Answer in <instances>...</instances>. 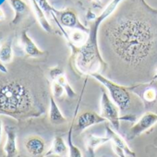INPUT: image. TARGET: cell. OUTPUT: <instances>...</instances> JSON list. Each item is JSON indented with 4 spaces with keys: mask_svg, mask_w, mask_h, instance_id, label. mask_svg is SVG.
<instances>
[{
    "mask_svg": "<svg viewBox=\"0 0 157 157\" xmlns=\"http://www.w3.org/2000/svg\"><path fill=\"white\" fill-rule=\"evenodd\" d=\"M106 121L107 120L104 118L101 115H98L94 111H84L77 117L74 129L78 134H80L94 125H97Z\"/></svg>",
    "mask_w": 157,
    "mask_h": 157,
    "instance_id": "52a82bcc",
    "label": "cell"
},
{
    "mask_svg": "<svg viewBox=\"0 0 157 157\" xmlns=\"http://www.w3.org/2000/svg\"><path fill=\"white\" fill-rule=\"evenodd\" d=\"M50 155H57L60 157H67L68 155V146L60 136H56L53 140L50 149L45 152L44 157Z\"/></svg>",
    "mask_w": 157,
    "mask_h": 157,
    "instance_id": "5bb4252c",
    "label": "cell"
},
{
    "mask_svg": "<svg viewBox=\"0 0 157 157\" xmlns=\"http://www.w3.org/2000/svg\"><path fill=\"white\" fill-rule=\"evenodd\" d=\"M49 75L52 78V81H55L56 82H58L61 86L64 87L67 95L69 98H73L77 95L76 92L72 89V87L69 85L68 82H67V78L63 71L62 68H60L59 67H51L49 69Z\"/></svg>",
    "mask_w": 157,
    "mask_h": 157,
    "instance_id": "30bf717a",
    "label": "cell"
},
{
    "mask_svg": "<svg viewBox=\"0 0 157 157\" xmlns=\"http://www.w3.org/2000/svg\"><path fill=\"white\" fill-rule=\"evenodd\" d=\"M156 124H157V114L152 112H146L129 128V131L128 133V139L132 140L141 135L145 131L151 129Z\"/></svg>",
    "mask_w": 157,
    "mask_h": 157,
    "instance_id": "8992f818",
    "label": "cell"
},
{
    "mask_svg": "<svg viewBox=\"0 0 157 157\" xmlns=\"http://www.w3.org/2000/svg\"><path fill=\"white\" fill-rule=\"evenodd\" d=\"M153 81H155V80H157V68H156V70H155V74H154V76H153V78H152Z\"/></svg>",
    "mask_w": 157,
    "mask_h": 157,
    "instance_id": "f1b7e54d",
    "label": "cell"
},
{
    "mask_svg": "<svg viewBox=\"0 0 157 157\" xmlns=\"http://www.w3.org/2000/svg\"><path fill=\"white\" fill-rule=\"evenodd\" d=\"M21 44L23 48V51L28 56L31 57H39L45 54L44 51L41 50L36 44L29 36L27 31H23L21 35Z\"/></svg>",
    "mask_w": 157,
    "mask_h": 157,
    "instance_id": "8fae6325",
    "label": "cell"
},
{
    "mask_svg": "<svg viewBox=\"0 0 157 157\" xmlns=\"http://www.w3.org/2000/svg\"><path fill=\"white\" fill-rule=\"evenodd\" d=\"M9 1L15 12V17L12 21V23L17 24L21 21L22 15L27 11L28 7H27L26 3L23 2L22 0H9Z\"/></svg>",
    "mask_w": 157,
    "mask_h": 157,
    "instance_id": "d6986e66",
    "label": "cell"
},
{
    "mask_svg": "<svg viewBox=\"0 0 157 157\" xmlns=\"http://www.w3.org/2000/svg\"><path fill=\"white\" fill-rule=\"evenodd\" d=\"M0 71L3 72V73H8V69L6 68L4 64H2L1 62H0Z\"/></svg>",
    "mask_w": 157,
    "mask_h": 157,
    "instance_id": "d4e9b609",
    "label": "cell"
},
{
    "mask_svg": "<svg viewBox=\"0 0 157 157\" xmlns=\"http://www.w3.org/2000/svg\"><path fill=\"white\" fill-rule=\"evenodd\" d=\"M94 78L97 82L102 83L109 92V95L111 100L118 106L119 110L125 111L129 108L131 104V94L129 93L130 87H126L119 85L114 82H112L106 77L103 76L99 72L93 73L90 75Z\"/></svg>",
    "mask_w": 157,
    "mask_h": 157,
    "instance_id": "277c9868",
    "label": "cell"
},
{
    "mask_svg": "<svg viewBox=\"0 0 157 157\" xmlns=\"http://www.w3.org/2000/svg\"><path fill=\"white\" fill-rule=\"evenodd\" d=\"M32 2V6L33 9V12L36 16L37 21H39L41 27L46 32V33H52V26L49 23L46 15L44 14V12L43 11V10L39 7L38 3L36 2V0H31Z\"/></svg>",
    "mask_w": 157,
    "mask_h": 157,
    "instance_id": "ac0fdd59",
    "label": "cell"
},
{
    "mask_svg": "<svg viewBox=\"0 0 157 157\" xmlns=\"http://www.w3.org/2000/svg\"><path fill=\"white\" fill-rule=\"evenodd\" d=\"M32 90L21 81L0 83V113L15 118L39 116Z\"/></svg>",
    "mask_w": 157,
    "mask_h": 157,
    "instance_id": "3957f363",
    "label": "cell"
},
{
    "mask_svg": "<svg viewBox=\"0 0 157 157\" xmlns=\"http://www.w3.org/2000/svg\"><path fill=\"white\" fill-rule=\"evenodd\" d=\"M24 146L27 152L32 157H44L46 144L43 138L37 135H32L26 138Z\"/></svg>",
    "mask_w": 157,
    "mask_h": 157,
    "instance_id": "9c48e42d",
    "label": "cell"
},
{
    "mask_svg": "<svg viewBox=\"0 0 157 157\" xmlns=\"http://www.w3.org/2000/svg\"><path fill=\"white\" fill-rule=\"evenodd\" d=\"M156 97H157V92L153 88L146 89L144 91L143 94H142L143 101L146 102V103H153V102H155Z\"/></svg>",
    "mask_w": 157,
    "mask_h": 157,
    "instance_id": "603a6c76",
    "label": "cell"
},
{
    "mask_svg": "<svg viewBox=\"0 0 157 157\" xmlns=\"http://www.w3.org/2000/svg\"><path fill=\"white\" fill-rule=\"evenodd\" d=\"M13 60V50L11 40L0 45V62L2 64H9Z\"/></svg>",
    "mask_w": 157,
    "mask_h": 157,
    "instance_id": "ffe728a7",
    "label": "cell"
},
{
    "mask_svg": "<svg viewBox=\"0 0 157 157\" xmlns=\"http://www.w3.org/2000/svg\"><path fill=\"white\" fill-rule=\"evenodd\" d=\"M89 39V33L81 30H72L68 34V44L73 49L74 47L81 48L86 44Z\"/></svg>",
    "mask_w": 157,
    "mask_h": 157,
    "instance_id": "e0dca14e",
    "label": "cell"
},
{
    "mask_svg": "<svg viewBox=\"0 0 157 157\" xmlns=\"http://www.w3.org/2000/svg\"><path fill=\"white\" fill-rule=\"evenodd\" d=\"M52 94H53V97L54 98H60L64 95V94L66 93L65 89L63 86H61L58 82L53 81L52 82Z\"/></svg>",
    "mask_w": 157,
    "mask_h": 157,
    "instance_id": "cb8c5ba5",
    "label": "cell"
},
{
    "mask_svg": "<svg viewBox=\"0 0 157 157\" xmlns=\"http://www.w3.org/2000/svg\"><path fill=\"white\" fill-rule=\"evenodd\" d=\"M36 2L38 3L39 7L43 10V11L44 12V14L46 16H52L53 13L56 14V12L57 11L55 8H53L47 0H36Z\"/></svg>",
    "mask_w": 157,
    "mask_h": 157,
    "instance_id": "7402d4cb",
    "label": "cell"
},
{
    "mask_svg": "<svg viewBox=\"0 0 157 157\" xmlns=\"http://www.w3.org/2000/svg\"><path fill=\"white\" fill-rule=\"evenodd\" d=\"M105 130H106V136L110 139L111 144H114V145L121 148L127 153L128 156V155L131 156V157H135L136 156V153L129 148V146L128 145L127 141L117 133V130L112 128L109 125H106Z\"/></svg>",
    "mask_w": 157,
    "mask_h": 157,
    "instance_id": "7c38bea8",
    "label": "cell"
},
{
    "mask_svg": "<svg viewBox=\"0 0 157 157\" xmlns=\"http://www.w3.org/2000/svg\"><path fill=\"white\" fill-rule=\"evenodd\" d=\"M6 19V17H5V13H4V11L2 10V9L0 8V21H4Z\"/></svg>",
    "mask_w": 157,
    "mask_h": 157,
    "instance_id": "4316f807",
    "label": "cell"
},
{
    "mask_svg": "<svg viewBox=\"0 0 157 157\" xmlns=\"http://www.w3.org/2000/svg\"><path fill=\"white\" fill-rule=\"evenodd\" d=\"M110 141V139L105 136V137H100L96 136L94 134H89L85 138V146L88 153L90 154L91 157H94L95 155V151L101 146L104 145L107 142Z\"/></svg>",
    "mask_w": 157,
    "mask_h": 157,
    "instance_id": "9a60e30c",
    "label": "cell"
},
{
    "mask_svg": "<svg viewBox=\"0 0 157 157\" xmlns=\"http://www.w3.org/2000/svg\"><path fill=\"white\" fill-rule=\"evenodd\" d=\"M55 15L56 17H58L57 20L62 27H66L68 29H72V30H81V31H83V32L89 33L90 29L85 27L80 21V20L78 19V17L74 11H72L70 10H62V11L57 10Z\"/></svg>",
    "mask_w": 157,
    "mask_h": 157,
    "instance_id": "ba28073f",
    "label": "cell"
},
{
    "mask_svg": "<svg viewBox=\"0 0 157 157\" xmlns=\"http://www.w3.org/2000/svg\"><path fill=\"white\" fill-rule=\"evenodd\" d=\"M94 3H95L97 6H101L102 5V0H92Z\"/></svg>",
    "mask_w": 157,
    "mask_h": 157,
    "instance_id": "83f0119b",
    "label": "cell"
},
{
    "mask_svg": "<svg viewBox=\"0 0 157 157\" xmlns=\"http://www.w3.org/2000/svg\"><path fill=\"white\" fill-rule=\"evenodd\" d=\"M73 127H74V120L71 123L68 133H67V146H68V157H82V153L81 150L72 142V133H73Z\"/></svg>",
    "mask_w": 157,
    "mask_h": 157,
    "instance_id": "44dd1931",
    "label": "cell"
},
{
    "mask_svg": "<svg viewBox=\"0 0 157 157\" xmlns=\"http://www.w3.org/2000/svg\"><path fill=\"white\" fill-rule=\"evenodd\" d=\"M2 132H3V123H2L1 117H0V140H1V138H2Z\"/></svg>",
    "mask_w": 157,
    "mask_h": 157,
    "instance_id": "484cf974",
    "label": "cell"
},
{
    "mask_svg": "<svg viewBox=\"0 0 157 157\" xmlns=\"http://www.w3.org/2000/svg\"><path fill=\"white\" fill-rule=\"evenodd\" d=\"M114 52L130 66H137L150 56L155 44V32L143 15H124L109 31Z\"/></svg>",
    "mask_w": 157,
    "mask_h": 157,
    "instance_id": "6da1fadb",
    "label": "cell"
},
{
    "mask_svg": "<svg viewBox=\"0 0 157 157\" xmlns=\"http://www.w3.org/2000/svg\"><path fill=\"white\" fill-rule=\"evenodd\" d=\"M49 120L54 125H62L67 122V118L62 114L53 95L49 97Z\"/></svg>",
    "mask_w": 157,
    "mask_h": 157,
    "instance_id": "2e32d148",
    "label": "cell"
},
{
    "mask_svg": "<svg viewBox=\"0 0 157 157\" xmlns=\"http://www.w3.org/2000/svg\"><path fill=\"white\" fill-rule=\"evenodd\" d=\"M101 106V116L109 121L112 124V127L115 130L119 131L120 129V120H127L129 122L136 121L135 115H126L124 117H120V112L118 106L110 99L107 93L103 89L102 95L100 100Z\"/></svg>",
    "mask_w": 157,
    "mask_h": 157,
    "instance_id": "5b68a950",
    "label": "cell"
},
{
    "mask_svg": "<svg viewBox=\"0 0 157 157\" xmlns=\"http://www.w3.org/2000/svg\"><path fill=\"white\" fill-rule=\"evenodd\" d=\"M5 130L7 134V140L4 146V152L6 154V157H16L18 154L16 130L10 126H7L5 128Z\"/></svg>",
    "mask_w": 157,
    "mask_h": 157,
    "instance_id": "4fadbf2b",
    "label": "cell"
},
{
    "mask_svg": "<svg viewBox=\"0 0 157 157\" xmlns=\"http://www.w3.org/2000/svg\"><path fill=\"white\" fill-rule=\"evenodd\" d=\"M122 1L123 0H112L91 24L89 28V39L86 44L72 53L75 67L82 74L91 75L93 73H97L101 70L102 67L107 66L99 51L97 33L101 23L115 12Z\"/></svg>",
    "mask_w": 157,
    "mask_h": 157,
    "instance_id": "7a4b0ae2",
    "label": "cell"
}]
</instances>
